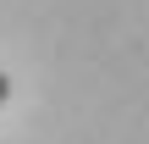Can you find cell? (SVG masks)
<instances>
[{
    "instance_id": "obj_1",
    "label": "cell",
    "mask_w": 149,
    "mask_h": 144,
    "mask_svg": "<svg viewBox=\"0 0 149 144\" xmlns=\"http://www.w3.org/2000/svg\"><path fill=\"white\" fill-rule=\"evenodd\" d=\"M6 94H11V78H6V72H0V105H6Z\"/></svg>"
}]
</instances>
